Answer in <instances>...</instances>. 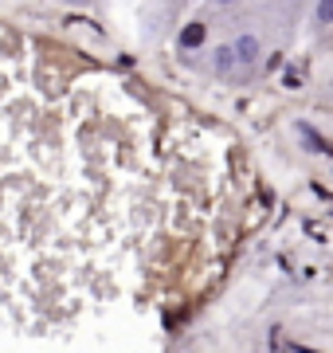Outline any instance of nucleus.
Instances as JSON below:
<instances>
[{
    "mask_svg": "<svg viewBox=\"0 0 333 353\" xmlns=\"http://www.w3.org/2000/svg\"><path fill=\"white\" fill-rule=\"evenodd\" d=\"M63 4H83V0H63Z\"/></svg>",
    "mask_w": 333,
    "mask_h": 353,
    "instance_id": "nucleus-6",
    "label": "nucleus"
},
{
    "mask_svg": "<svg viewBox=\"0 0 333 353\" xmlns=\"http://www.w3.org/2000/svg\"><path fill=\"white\" fill-rule=\"evenodd\" d=\"M208 4H216V8H231V4H239V0H208Z\"/></svg>",
    "mask_w": 333,
    "mask_h": 353,
    "instance_id": "nucleus-5",
    "label": "nucleus"
},
{
    "mask_svg": "<svg viewBox=\"0 0 333 353\" xmlns=\"http://www.w3.org/2000/svg\"><path fill=\"white\" fill-rule=\"evenodd\" d=\"M231 48H235V59H239V67H247V71H255V67L263 63V55H267V43H263V36H259V32H251V28L231 39Z\"/></svg>",
    "mask_w": 333,
    "mask_h": 353,
    "instance_id": "nucleus-2",
    "label": "nucleus"
},
{
    "mask_svg": "<svg viewBox=\"0 0 333 353\" xmlns=\"http://www.w3.org/2000/svg\"><path fill=\"white\" fill-rule=\"evenodd\" d=\"M208 71L216 79H231L235 71H239V59H235V48L228 43H212V51H208Z\"/></svg>",
    "mask_w": 333,
    "mask_h": 353,
    "instance_id": "nucleus-3",
    "label": "nucleus"
},
{
    "mask_svg": "<svg viewBox=\"0 0 333 353\" xmlns=\"http://www.w3.org/2000/svg\"><path fill=\"white\" fill-rule=\"evenodd\" d=\"M208 48V20H189V24L177 32V59L180 63H196Z\"/></svg>",
    "mask_w": 333,
    "mask_h": 353,
    "instance_id": "nucleus-1",
    "label": "nucleus"
},
{
    "mask_svg": "<svg viewBox=\"0 0 333 353\" xmlns=\"http://www.w3.org/2000/svg\"><path fill=\"white\" fill-rule=\"evenodd\" d=\"M310 28L314 32H330L333 28V0H318L314 12H310Z\"/></svg>",
    "mask_w": 333,
    "mask_h": 353,
    "instance_id": "nucleus-4",
    "label": "nucleus"
}]
</instances>
